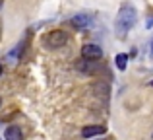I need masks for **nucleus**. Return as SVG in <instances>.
I'll return each mask as SVG.
<instances>
[{"label":"nucleus","instance_id":"obj_1","mask_svg":"<svg viewBox=\"0 0 153 140\" xmlns=\"http://www.w3.org/2000/svg\"><path fill=\"white\" fill-rule=\"evenodd\" d=\"M136 22H138V12H136V8L132 6V4L126 2L118 10L116 19H114V31H116V35H118V37H126L128 31L136 25Z\"/></svg>","mask_w":153,"mask_h":140},{"label":"nucleus","instance_id":"obj_2","mask_svg":"<svg viewBox=\"0 0 153 140\" xmlns=\"http://www.w3.org/2000/svg\"><path fill=\"white\" fill-rule=\"evenodd\" d=\"M68 43V33L64 29H52L51 33L45 35L43 39V45L51 51H56V49H62L64 45Z\"/></svg>","mask_w":153,"mask_h":140},{"label":"nucleus","instance_id":"obj_3","mask_svg":"<svg viewBox=\"0 0 153 140\" xmlns=\"http://www.w3.org/2000/svg\"><path fill=\"white\" fill-rule=\"evenodd\" d=\"M82 58L83 61H89V62H95V61H101L103 58V49L95 43H87V45L82 47Z\"/></svg>","mask_w":153,"mask_h":140},{"label":"nucleus","instance_id":"obj_4","mask_svg":"<svg viewBox=\"0 0 153 140\" xmlns=\"http://www.w3.org/2000/svg\"><path fill=\"white\" fill-rule=\"evenodd\" d=\"M105 133H107V127H103V125H89V127H83L82 136L83 138H93V136H99V134H105Z\"/></svg>","mask_w":153,"mask_h":140},{"label":"nucleus","instance_id":"obj_5","mask_svg":"<svg viewBox=\"0 0 153 140\" xmlns=\"http://www.w3.org/2000/svg\"><path fill=\"white\" fill-rule=\"evenodd\" d=\"M4 140H23V133L19 127L16 125H10L6 129V133H4Z\"/></svg>","mask_w":153,"mask_h":140},{"label":"nucleus","instance_id":"obj_6","mask_svg":"<svg viewBox=\"0 0 153 140\" xmlns=\"http://www.w3.org/2000/svg\"><path fill=\"white\" fill-rule=\"evenodd\" d=\"M70 23L74 27H78V29H83V27H87L91 23V18L85 16V14H79V16H74V18L70 19Z\"/></svg>","mask_w":153,"mask_h":140},{"label":"nucleus","instance_id":"obj_7","mask_svg":"<svg viewBox=\"0 0 153 140\" xmlns=\"http://www.w3.org/2000/svg\"><path fill=\"white\" fill-rule=\"evenodd\" d=\"M114 62H116V68H118V70H126V66H128V55L126 53H118L114 57Z\"/></svg>","mask_w":153,"mask_h":140},{"label":"nucleus","instance_id":"obj_8","mask_svg":"<svg viewBox=\"0 0 153 140\" xmlns=\"http://www.w3.org/2000/svg\"><path fill=\"white\" fill-rule=\"evenodd\" d=\"M0 76H2V64H0Z\"/></svg>","mask_w":153,"mask_h":140},{"label":"nucleus","instance_id":"obj_9","mask_svg":"<svg viewBox=\"0 0 153 140\" xmlns=\"http://www.w3.org/2000/svg\"><path fill=\"white\" fill-rule=\"evenodd\" d=\"M151 53H153V41H151Z\"/></svg>","mask_w":153,"mask_h":140},{"label":"nucleus","instance_id":"obj_10","mask_svg":"<svg viewBox=\"0 0 153 140\" xmlns=\"http://www.w3.org/2000/svg\"><path fill=\"white\" fill-rule=\"evenodd\" d=\"M99 140H108V138H99Z\"/></svg>","mask_w":153,"mask_h":140},{"label":"nucleus","instance_id":"obj_11","mask_svg":"<svg viewBox=\"0 0 153 140\" xmlns=\"http://www.w3.org/2000/svg\"><path fill=\"white\" fill-rule=\"evenodd\" d=\"M0 6H2V0H0Z\"/></svg>","mask_w":153,"mask_h":140},{"label":"nucleus","instance_id":"obj_12","mask_svg":"<svg viewBox=\"0 0 153 140\" xmlns=\"http://www.w3.org/2000/svg\"><path fill=\"white\" fill-rule=\"evenodd\" d=\"M0 105H2V99H0Z\"/></svg>","mask_w":153,"mask_h":140},{"label":"nucleus","instance_id":"obj_13","mask_svg":"<svg viewBox=\"0 0 153 140\" xmlns=\"http://www.w3.org/2000/svg\"><path fill=\"white\" fill-rule=\"evenodd\" d=\"M151 86H153V82H151Z\"/></svg>","mask_w":153,"mask_h":140}]
</instances>
